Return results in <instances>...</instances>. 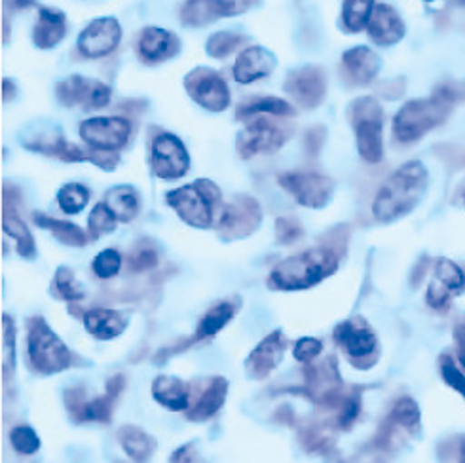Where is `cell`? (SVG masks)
<instances>
[{
    "instance_id": "7",
    "label": "cell",
    "mask_w": 465,
    "mask_h": 463,
    "mask_svg": "<svg viewBox=\"0 0 465 463\" xmlns=\"http://www.w3.org/2000/svg\"><path fill=\"white\" fill-rule=\"evenodd\" d=\"M294 128L283 120H266L255 116L247 120V128L236 139L238 156L251 160L259 154H272L280 151L291 139Z\"/></svg>"
},
{
    "instance_id": "32",
    "label": "cell",
    "mask_w": 465,
    "mask_h": 463,
    "mask_svg": "<svg viewBox=\"0 0 465 463\" xmlns=\"http://www.w3.org/2000/svg\"><path fill=\"white\" fill-rule=\"evenodd\" d=\"M278 116V118H291L297 114V111L292 109V104H289L287 101L280 99V97H257L242 103L238 111H236V118L240 122H247L255 116Z\"/></svg>"
},
{
    "instance_id": "13",
    "label": "cell",
    "mask_w": 465,
    "mask_h": 463,
    "mask_svg": "<svg viewBox=\"0 0 465 463\" xmlns=\"http://www.w3.org/2000/svg\"><path fill=\"white\" fill-rule=\"evenodd\" d=\"M25 146L33 153L54 156L63 162H92V163L99 165L104 172H113L120 162L118 153H103V151H94V149L86 151V149H80V146L65 141L63 137L36 139L33 143H25Z\"/></svg>"
},
{
    "instance_id": "21",
    "label": "cell",
    "mask_w": 465,
    "mask_h": 463,
    "mask_svg": "<svg viewBox=\"0 0 465 463\" xmlns=\"http://www.w3.org/2000/svg\"><path fill=\"white\" fill-rule=\"evenodd\" d=\"M238 12L242 8L236 0H186L181 6V21L188 27H203Z\"/></svg>"
},
{
    "instance_id": "27",
    "label": "cell",
    "mask_w": 465,
    "mask_h": 463,
    "mask_svg": "<svg viewBox=\"0 0 465 463\" xmlns=\"http://www.w3.org/2000/svg\"><path fill=\"white\" fill-rule=\"evenodd\" d=\"M67 36V17L55 8L42 6L33 31V42L40 50H52Z\"/></svg>"
},
{
    "instance_id": "40",
    "label": "cell",
    "mask_w": 465,
    "mask_h": 463,
    "mask_svg": "<svg viewBox=\"0 0 465 463\" xmlns=\"http://www.w3.org/2000/svg\"><path fill=\"white\" fill-rule=\"evenodd\" d=\"M116 221H118L116 215L113 213V209L107 203H97L88 219L90 238L97 240L103 234H109V232H113L116 228Z\"/></svg>"
},
{
    "instance_id": "14",
    "label": "cell",
    "mask_w": 465,
    "mask_h": 463,
    "mask_svg": "<svg viewBox=\"0 0 465 463\" xmlns=\"http://www.w3.org/2000/svg\"><path fill=\"white\" fill-rule=\"evenodd\" d=\"M55 94L59 103L65 107L82 104L84 109H103L111 101V88L99 80L84 78V76H69L55 86Z\"/></svg>"
},
{
    "instance_id": "43",
    "label": "cell",
    "mask_w": 465,
    "mask_h": 463,
    "mask_svg": "<svg viewBox=\"0 0 465 463\" xmlns=\"http://www.w3.org/2000/svg\"><path fill=\"white\" fill-rule=\"evenodd\" d=\"M10 443L19 454H35L40 448V438L35 433V429L27 426L14 428L10 433Z\"/></svg>"
},
{
    "instance_id": "31",
    "label": "cell",
    "mask_w": 465,
    "mask_h": 463,
    "mask_svg": "<svg viewBox=\"0 0 465 463\" xmlns=\"http://www.w3.org/2000/svg\"><path fill=\"white\" fill-rule=\"evenodd\" d=\"M156 401L173 412L188 409V386L175 376H158L153 384Z\"/></svg>"
},
{
    "instance_id": "35",
    "label": "cell",
    "mask_w": 465,
    "mask_h": 463,
    "mask_svg": "<svg viewBox=\"0 0 465 463\" xmlns=\"http://www.w3.org/2000/svg\"><path fill=\"white\" fill-rule=\"evenodd\" d=\"M35 222L45 228V230H50L52 234L65 245H71V247H84L86 245V234L84 232L73 224V222H67V221H59V219H54V217H48L45 213H35L33 215Z\"/></svg>"
},
{
    "instance_id": "30",
    "label": "cell",
    "mask_w": 465,
    "mask_h": 463,
    "mask_svg": "<svg viewBox=\"0 0 465 463\" xmlns=\"http://www.w3.org/2000/svg\"><path fill=\"white\" fill-rule=\"evenodd\" d=\"M84 327L99 340H111L125 330V320L120 311L95 308L84 313Z\"/></svg>"
},
{
    "instance_id": "38",
    "label": "cell",
    "mask_w": 465,
    "mask_h": 463,
    "mask_svg": "<svg viewBox=\"0 0 465 463\" xmlns=\"http://www.w3.org/2000/svg\"><path fill=\"white\" fill-rule=\"evenodd\" d=\"M247 44V36L240 33H232V31H219L215 34H211L205 50L211 57L215 59H226L228 55L234 54L240 46Z\"/></svg>"
},
{
    "instance_id": "23",
    "label": "cell",
    "mask_w": 465,
    "mask_h": 463,
    "mask_svg": "<svg viewBox=\"0 0 465 463\" xmlns=\"http://www.w3.org/2000/svg\"><path fill=\"white\" fill-rule=\"evenodd\" d=\"M137 52L144 63L156 65L179 54V38L162 27H146L139 36Z\"/></svg>"
},
{
    "instance_id": "3",
    "label": "cell",
    "mask_w": 465,
    "mask_h": 463,
    "mask_svg": "<svg viewBox=\"0 0 465 463\" xmlns=\"http://www.w3.org/2000/svg\"><path fill=\"white\" fill-rule=\"evenodd\" d=\"M452 103L454 94L447 88L437 90L431 97L407 103L393 120L395 139L401 143H412L424 137L449 116Z\"/></svg>"
},
{
    "instance_id": "50",
    "label": "cell",
    "mask_w": 465,
    "mask_h": 463,
    "mask_svg": "<svg viewBox=\"0 0 465 463\" xmlns=\"http://www.w3.org/2000/svg\"><path fill=\"white\" fill-rule=\"evenodd\" d=\"M323 143H325V128H322V125H317V128H312L306 132L304 144H306V153H310L312 156H315L322 151Z\"/></svg>"
},
{
    "instance_id": "18",
    "label": "cell",
    "mask_w": 465,
    "mask_h": 463,
    "mask_svg": "<svg viewBox=\"0 0 465 463\" xmlns=\"http://www.w3.org/2000/svg\"><path fill=\"white\" fill-rule=\"evenodd\" d=\"M19 203H21L19 191L14 184L6 182L3 186V230L10 238L17 241V251L21 257L33 259L36 252V245L27 224L19 217Z\"/></svg>"
},
{
    "instance_id": "34",
    "label": "cell",
    "mask_w": 465,
    "mask_h": 463,
    "mask_svg": "<svg viewBox=\"0 0 465 463\" xmlns=\"http://www.w3.org/2000/svg\"><path fill=\"white\" fill-rule=\"evenodd\" d=\"M107 203L120 222H132L141 209V200L134 186H114L107 194Z\"/></svg>"
},
{
    "instance_id": "55",
    "label": "cell",
    "mask_w": 465,
    "mask_h": 463,
    "mask_svg": "<svg viewBox=\"0 0 465 463\" xmlns=\"http://www.w3.org/2000/svg\"><path fill=\"white\" fill-rule=\"evenodd\" d=\"M454 5H465V0H452Z\"/></svg>"
},
{
    "instance_id": "49",
    "label": "cell",
    "mask_w": 465,
    "mask_h": 463,
    "mask_svg": "<svg viewBox=\"0 0 465 463\" xmlns=\"http://www.w3.org/2000/svg\"><path fill=\"white\" fill-rule=\"evenodd\" d=\"M440 370H442V378H445L447 384L452 386L454 389H458L465 397V376L456 369V365L449 360H442Z\"/></svg>"
},
{
    "instance_id": "25",
    "label": "cell",
    "mask_w": 465,
    "mask_h": 463,
    "mask_svg": "<svg viewBox=\"0 0 465 463\" xmlns=\"http://www.w3.org/2000/svg\"><path fill=\"white\" fill-rule=\"evenodd\" d=\"M380 71V57L367 46H357L342 55V74L355 86H367Z\"/></svg>"
},
{
    "instance_id": "2",
    "label": "cell",
    "mask_w": 465,
    "mask_h": 463,
    "mask_svg": "<svg viewBox=\"0 0 465 463\" xmlns=\"http://www.w3.org/2000/svg\"><path fill=\"white\" fill-rule=\"evenodd\" d=\"M428 186V172L421 162H409L380 188L372 203V215L380 222H390L411 213Z\"/></svg>"
},
{
    "instance_id": "4",
    "label": "cell",
    "mask_w": 465,
    "mask_h": 463,
    "mask_svg": "<svg viewBox=\"0 0 465 463\" xmlns=\"http://www.w3.org/2000/svg\"><path fill=\"white\" fill-rule=\"evenodd\" d=\"M165 200L175 209L181 221L194 228L205 230L213 224L215 209L221 203V191L213 181L200 179L193 184L172 191Z\"/></svg>"
},
{
    "instance_id": "46",
    "label": "cell",
    "mask_w": 465,
    "mask_h": 463,
    "mask_svg": "<svg viewBox=\"0 0 465 463\" xmlns=\"http://www.w3.org/2000/svg\"><path fill=\"white\" fill-rule=\"evenodd\" d=\"M3 327H5V348H6V363L5 372L6 376L12 374L14 361H15V327L10 315H3Z\"/></svg>"
},
{
    "instance_id": "26",
    "label": "cell",
    "mask_w": 465,
    "mask_h": 463,
    "mask_svg": "<svg viewBox=\"0 0 465 463\" xmlns=\"http://www.w3.org/2000/svg\"><path fill=\"white\" fill-rule=\"evenodd\" d=\"M367 29L371 38L380 46L397 44V42L405 36L403 19H401L399 14L388 5L374 6Z\"/></svg>"
},
{
    "instance_id": "1",
    "label": "cell",
    "mask_w": 465,
    "mask_h": 463,
    "mask_svg": "<svg viewBox=\"0 0 465 463\" xmlns=\"http://www.w3.org/2000/svg\"><path fill=\"white\" fill-rule=\"evenodd\" d=\"M346 234L342 230H332L322 240L320 247L292 255L282 261L272 270L268 287L273 291H302L317 285L341 266V259L346 251Z\"/></svg>"
},
{
    "instance_id": "16",
    "label": "cell",
    "mask_w": 465,
    "mask_h": 463,
    "mask_svg": "<svg viewBox=\"0 0 465 463\" xmlns=\"http://www.w3.org/2000/svg\"><path fill=\"white\" fill-rule=\"evenodd\" d=\"M420 428V410L411 397H403L393 405L386 422L380 428L374 445L380 450H390L399 443L401 435L414 433Z\"/></svg>"
},
{
    "instance_id": "24",
    "label": "cell",
    "mask_w": 465,
    "mask_h": 463,
    "mask_svg": "<svg viewBox=\"0 0 465 463\" xmlns=\"http://www.w3.org/2000/svg\"><path fill=\"white\" fill-rule=\"evenodd\" d=\"M278 67V59L270 50L251 46L243 50L234 63V80L240 84H251L272 74Z\"/></svg>"
},
{
    "instance_id": "8",
    "label": "cell",
    "mask_w": 465,
    "mask_h": 463,
    "mask_svg": "<svg viewBox=\"0 0 465 463\" xmlns=\"http://www.w3.org/2000/svg\"><path fill=\"white\" fill-rule=\"evenodd\" d=\"M132 123L122 116H95L80 123V137L94 151L118 153L128 144Z\"/></svg>"
},
{
    "instance_id": "47",
    "label": "cell",
    "mask_w": 465,
    "mask_h": 463,
    "mask_svg": "<svg viewBox=\"0 0 465 463\" xmlns=\"http://www.w3.org/2000/svg\"><path fill=\"white\" fill-rule=\"evenodd\" d=\"M323 351V344L317 339H301L294 346V360L301 363H310L312 360H315L317 355Z\"/></svg>"
},
{
    "instance_id": "53",
    "label": "cell",
    "mask_w": 465,
    "mask_h": 463,
    "mask_svg": "<svg viewBox=\"0 0 465 463\" xmlns=\"http://www.w3.org/2000/svg\"><path fill=\"white\" fill-rule=\"evenodd\" d=\"M15 94H17V92H15V84L6 78V80L3 82V101H5V103H10V101L15 97Z\"/></svg>"
},
{
    "instance_id": "39",
    "label": "cell",
    "mask_w": 465,
    "mask_h": 463,
    "mask_svg": "<svg viewBox=\"0 0 465 463\" xmlns=\"http://www.w3.org/2000/svg\"><path fill=\"white\" fill-rule=\"evenodd\" d=\"M88 202H90L88 188L80 182L65 184L57 194V203L61 207V212H65L67 215L80 213L82 209L88 205Z\"/></svg>"
},
{
    "instance_id": "28",
    "label": "cell",
    "mask_w": 465,
    "mask_h": 463,
    "mask_svg": "<svg viewBox=\"0 0 465 463\" xmlns=\"http://www.w3.org/2000/svg\"><path fill=\"white\" fill-rule=\"evenodd\" d=\"M124 386H125L124 376L118 374V376L111 378L107 384V393L99 399H94V401H84L82 409L78 410V414L74 418V422H103V424L111 422L114 401L122 393Z\"/></svg>"
},
{
    "instance_id": "33",
    "label": "cell",
    "mask_w": 465,
    "mask_h": 463,
    "mask_svg": "<svg viewBox=\"0 0 465 463\" xmlns=\"http://www.w3.org/2000/svg\"><path fill=\"white\" fill-rule=\"evenodd\" d=\"M118 440L135 463H146L156 452V440L137 426H125L118 431Z\"/></svg>"
},
{
    "instance_id": "9",
    "label": "cell",
    "mask_w": 465,
    "mask_h": 463,
    "mask_svg": "<svg viewBox=\"0 0 465 463\" xmlns=\"http://www.w3.org/2000/svg\"><path fill=\"white\" fill-rule=\"evenodd\" d=\"M262 222V209L259 202L251 196H236L230 202L219 219V236L226 241L243 240L255 234Z\"/></svg>"
},
{
    "instance_id": "15",
    "label": "cell",
    "mask_w": 465,
    "mask_h": 463,
    "mask_svg": "<svg viewBox=\"0 0 465 463\" xmlns=\"http://www.w3.org/2000/svg\"><path fill=\"white\" fill-rule=\"evenodd\" d=\"M285 92L302 109H317L327 97V74L322 67L308 65L289 73L283 84Z\"/></svg>"
},
{
    "instance_id": "41",
    "label": "cell",
    "mask_w": 465,
    "mask_h": 463,
    "mask_svg": "<svg viewBox=\"0 0 465 463\" xmlns=\"http://www.w3.org/2000/svg\"><path fill=\"white\" fill-rule=\"evenodd\" d=\"M54 287H55V292L59 294V299H65V300H82L84 299V291L76 283L73 271L69 268H59L55 271Z\"/></svg>"
},
{
    "instance_id": "54",
    "label": "cell",
    "mask_w": 465,
    "mask_h": 463,
    "mask_svg": "<svg viewBox=\"0 0 465 463\" xmlns=\"http://www.w3.org/2000/svg\"><path fill=\"white\" fill-rule=\"evenodd\" d=\"M236 3L240 5L242 10H245V8L252 6V5H259V0H236Z\"/></svg>"
},
{
    "instance_id": "48",
    "label": "cell",
    "mask_w": 465,
    "mask_h": 463,
    "mask_svg": "<svg viewBox=\"0 0 465 463\" xmlns=\"http://www.w3.org/2000/svg\"><path fill=\"white\" fill-rule=\"evenodd\" d=\"M302 443L308 450H327L331 448V437L322 429H308L302 433Z\"/></svg>"
},
{
    "instance_id": "17",
    "label": "cell",
    "mask_w": 465,
    "mask_h": 463,
    "mask_svg": "<svg viewBox=\"0 0 465 463\" xmlns=\"http://www.w3.org/2000/svg\"><path fill=\"white\" fill-rule=\"evenodd\" d=\"M122 38V27L114 17H99L78 36V50L84 57L101 59L113 54Z\"/></svg>"
},
{
    "instance_id": "5",
    "label": "cell",
    "mask_w": 465,
    "mask_h": 463,
    "mask_svg": "<svg viewBox=\"0 0 465 463\" xmlns=\"http://www.w3.org/2000/svg\"><path fill=\"white\" fill-rule=\"evenodd\" d=\"M351 125L355 128L357 151L369 163H378L384 156L382 123L384 113L378 101L372 97H359L350 109Z\"/></svg>"
},
{
    "instance_id": "52",
    "label": "cell",
    "mask_w": 465,
    "mask_h": 463,
    "mask_svg": "<svg viewBox=\"0 0 465 463\" xmlns=\"http://www.w3.org/2000/svg\"><path fill=\"white\" fill-rule=\"evenodd\" d=\"M172 463H200L196 450L193 445H184L179 450L173 452L172 456Z\"/></svg>"
},
{
    "instance_id": "29",
    "label": "cell",
    "mask_w": 465,
    "mask_h": 463,
    "mask_svg": "<svg viewBox=\"0 0 465 463\" xmlns=\"http://www.w3.org/2000/svg\"><path fill=\"white\" fill-rule=\"evenodd\" d=\"M228 393V382L221 376L211 378L203 393L198 397L196 405L188 410V419L193 422H203V419L213 418L224 405V399Z\"/></svg>"
},
{
    "instance_id": "12",
    "label": "cell",
    "mask_w": 465,
    "mask_h": 463,
    "mask_svg": "<svg viewBox=\"0 0 465 463\" xmlns=\"http://www.w3.org/2000/svg\"><path fill=\"white\" fill-rule=\"evenodd\" d=\"M151 162L154 175L165 181L181 179L190 170V156L186 146L173 133H160L153 139Z\"/></svg>"
},
{
    "instance_id": "11",
    "label": "cell",
    "mask_w": 465,
    "mask_h": 463,
    "mask_svg": "<svg viewBox=\"0 0 465 463\" xmlns=\"http://www.w3.org/2000/svg\"><path fill=\"white\" fill-rule=\"evenodd\" d=\"M278 182L301 205L310 209L325 207L334 191L332 179L313 172H287L278 177Z\"/></svg>"
},
{
    "instance_id": "10",
    "label": "cell",
    "mask_w": 465,
    "mask_h": 463,
    "mask_svg": "<svg viewBox=\"0 0 465 463\" xmlns=\"http://www.w3.org/2000/svg\"><path fill=\"white\" fill-rule=\"evenodd\" d=\"M184 88L186 94L193 97L200 107L211 113H223L230 107V90L224 78L207 67H198L190 71L184 78Z\"/></svg>"
},
{
    "instance_id": "42",
    "label": "cell",
    "mask_w": 465,
    "mask_h": 463,
    "mask_svg": "<svg viewBox=\"0 0 465 463\" xmlns=\"http://www.w3.org/2000/svg\"><path fill=\"white\" fill-rule=\"evenodd\" d=\"M122 266V257L116 249H104L95 257L92 268L95 271V276L101 280H111L120 271Z\"/></svg>"
},
{
    "instance_id": "20",
    "label": "cell",
    "mask_w": 465,
    "mask_h": 463,
    "mask_svg": "<svg viewBox=\"0 0 465 463\" xmlns=\"http://www.w3.org/2000/svg\"><path fill=\"white\" fill-rule=\"evenodd\" d=\"M334 340L341 346L350 360L359 367V361L369 360L376 351V336L361 320L346 321L334 330Z\"/></svg>"
},
{
    "instance_id": "22",
    "label": "cell",
    "mask_w": 465,
    "mask_h": 463,
    "mask_svg": "<svg viewBox=\"0 0 465 463\" xmlns=\"http://www.w3.org/2000/svg\"><path fill=\"white\" fill-rule=\"evenodd\" d=\"M285 348H287V340L282 334V330H273L272 334H268L266 339L249 355L247 360L249 374L252 378H257V380H264V378H268L273 372V369L282 363Z\"/></svg>"
},
{
    "instance_id": "44",
    "label": "cell",
    "mask_w": 465,
    "mask_h": 463,
    "mask_svg": "<svg viewBox=\"0 0 465 463\" xmlns=\"http://www.w3.org/2000/svg\"><path fill=\"white\" fill-rule=\"evenodd\" d=\"M130 270L132 271H146L153 270L158 264V255L156 249L151 245H139L128 259Z\"/></svg>"
},
{
    "instance_id": "36",
    "label": "cell",
    "mask_w": 465,
    "mask_h": 463,
    "mask_svg": "<svg viewBox=\"0 0 465 463\" xmlns=\"http://www.w3.org/2000/svg\"><path fill=\"white\" fill-rule=\"evenodd\" d=\"M234 313L236 306L232 302H219L217 306L211 308L200 321L194 340H205L211 339V336H215L219 330H223V327L228 325L232 318H234Z\"/></svg>"
},
{
    "instance_id": "37",
    "label": "cell",
    "mask_w": 465,
    "mask_h": 463,
    "mask_svg": "<svg viewBox=\"0 0 465 463\" xmlns=\"http://www.w3.org/2000/svg\"><path fill=\"white\" fill-rule=\"evenodd\" d=\"M374 12V0H344L342 24L350 33H359L369 27Z\"/></svg>"
},
{
    "instance_id": "19",
    "label": "cell",
    "mask_w": 465,
    "mask_h": 463,
    "mask_svg": "<svg viewBox=\"0 0 465 463\" xmlns=\"http://www.w3.org/2000/svg\"><path fill=\"white\" fill-rule=\"evenodd\" d=\"M465 291L463 271L447 259H440L435 266L433 280L428 289V304L435 310H447L450 300Z\"/></svg>"
},
{
    "instance_id": "56",
    "label": "cell",
    "mask_w": 465,
    "mask_h": 463,
    "mask_svg": "<svg viewBox=\"0 0 465 463\" xmlns=\"http://www.w3.org/2000/svg\"><path fill=\"white\" fill-rule=\"evenodd\" d=\"M461 365H463V367H465V351H463V353H461Z\"/></svg>"
},
{
    "instance_id": "6",
    "label": "cell",
    "mask_w": 465,
    "mask_h": 463,
    "mask_svg": "<svg viewBox=\"0 0 465 463\" xmlns=\"http://www.w3.org/2000/svg\"><path fill=\"white\" fill-rule=\"evenodd\" d=\"M27 348L31 365L40 374H57L69 369L73 363L69 348L57 339L55 332L42 318L29 320Z\"/></svg>"
},
{
    "instance_id": "51",
    "label": "cell",
    "mask_w": 465,
    "mask_h": 463,
    "mask_svg": "<svg viewBox=\"0 0 465 463\" xmlns=\"http://www.w3.org/2000/svg\"><path fill=\"white\" fill-rule=\"evenodd\" d=\"M445 461L447 463H465V437L461 438H456L452 447L445 450Z\"/></svg>"
},
{
    "instance_id": "45",
    "label": "cell",
    "mask_w": 465,
    "mask_h": 463,
    "mask_svg": "<svg viewBox=\"0 0 465 463\" xmlns=\"http://www.w3.org/2000/svg\"><path fill=\"white\" fill-rule=\"evenodd\" d=\"M276 236L282 245H289L302 236V226L294 219L280 217L276 221Z\"/></svg>"
}]
</instances>
